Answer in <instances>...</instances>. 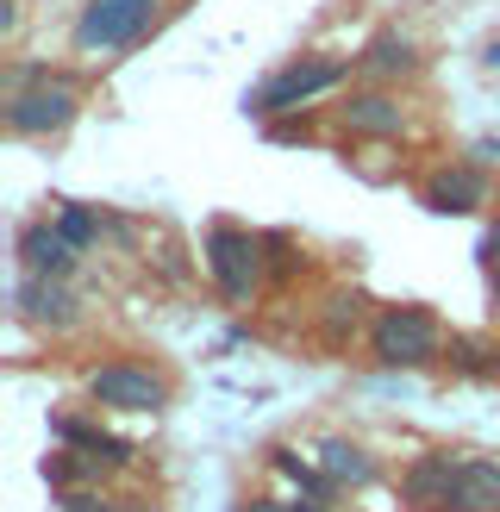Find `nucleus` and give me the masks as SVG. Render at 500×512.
Listing matches in <instances>:
<instances>
[{
  "mask_svg": "<svg viewBox=\"0 0 500 512\" xmlns=\"http://www.w3.org/2000/svg\"><path fill=\"white\" fill-rule=\"evenodd\" d=\"M200 256H207V275H213V288L244 306L250 294L263 288V275H269V238L257 232H244V225H207V244H200Z\"/></svg>",
  "mask_w": 500,
  "mask_h": 512,
  "instance_id": "3",
  "label": "nucleus"
},
{
  "mask_svg": "<svg viewBox=\"0 0 500 512\" xmlns=\"http://www.w3.org/2000/svg\"><path fill=\"white\" fill-rule=\"evenodd\" d=\"M63 512H119V500L88 494V488H69V494H63Z\"/></svg>",
  "mask_w": 500,
  "mask_h": 512,
  "instance_id": "21",
  "label": "nucleus"
},
{
  "mask_svg": "<svg viewBox=\"0 0 500 512\" xmlns=\"http://www.w3.org/2000/svg\"><path fill=\"white\" fill-rule=\"evenodd\" d=\"M450 469H457V456H450V450L413 456L407 475H400V500H407L413 512H450Z\"/></svg>",
  "mask_w": 500,
  "mask_h": 512,
  "instance_id": "11",
  "label": "nucleus"
},
{
  "mask_svg": "<svg viewBox=\"0 0 500 512\" xmlns=\"http://www.w3.org/2000/svg\"><path fill=\"white\" fill-rule=\"evenodd\" d=\"M357 69L369 75V82H394V75H413V69H419V44H413L407 32H375V38L363 44Z\"/></svg>",
  "mask_w": 500,
  "mask_h": 512,
  "instance_id": "14",
  "label": "nucleus"
},
{
  "mask_svg": "<svg viewBox=\"0 0 500 512\" xmlns=\"http://www.w3.org/2000/svg\"><path fill=\"white\" fill-rule=\"evenodd\" d=\"M338 119H344V132H357V138H400L407 132V107H400L388 88H357L338 107Z\"/></svg>",
  "mask_w": 500,
  "mask_h": 512,
  "instance_id": "10",
  "label": "nucleus"
},
{
  "mask_svg": "<svg viewBox=\"0 0 500 512\" xmlns=\"http://www.w3.org/2000/svg\"><path fill=\"white\" fill-rule=\"evenodd\" d=\"M482 63H488V69H500V38H494V44L482 50Z\"/></svg>",
  "mask_w": 500,
  "mask_h": 512,
  "instance_id": "24",
  "label": "nucleus"
},
{
  "mask_svg": "<svg viewBox=\"0 0 500 512\" xmlns=\"http://www.w3.org/2000/svg\"><path fill=\"white\" fill-rule=\"evenodd\" d=\"M50 431H57L75 456H88L94 469H132V463H138L132 444L113 438V431H100V425H88V419H50Z\"/></svg>",
  "mask_w": 500,
  "mask_h": 512,
  "instance_id": "13",
  "label": "nucleus"
},
{
  "mask_svg": "<svg viewBox=\"0 0 500 512\" xmlns=\"http://www.w3.org/2000/svg\"><path fill=\"white\" fill-rule=\"evenodd\" d=\"M363 319V294H332V313H325V338L344 344V331H357Z\"/></svg>",
  "mask_w": 500,
  "mask_h": 512,
  "instance_id": "19",
  "label": "nucleus"
},
{
  "mask_svg": "<svg viewBox=\"0 0 500 512\" xmlns=\"http://www.w3.org/2000/svg\"><path fill=\"white\" fill-rule=\"evenodd\" d=\"M450 512H500L494 456H457V469H450Z\"/></svg>",
  "mask_w": 500,
  "mask_h": 512,
  "instance_id": "12",
  "label": "nucleus"
},
{
  "mask_svg": "<svg viewBox=\"0 0 500 512\" xmlns=\"http://www.w3.org/2000/svg\"><path fill=\"white\" fill-rule=\"evenodd\" d=\"M488 294H494V306H500V263L488 269Z\"/></svg>",
  "mask_w": 500,
  "mask_h": 512,
  "instance_id": "25",
  "label": "nucleus"
},
{
  "mask_svg": "<svg viewBox=\"0 0 500 512\" xmlns=\"http://www.w3.org/2000/svg\"><path fill=\"white\" fill-rule=\"evenodd\" d=\"M344 75H350V63H338V57H294V63L275 69L263 88H250L244 107L257 113V119H282V113H300L307 100L332 94V88L344 82Z\"/></svg>",
  "mask_w": 500,
  "mask_h": 512,
  "instance_id": "4",
  "label": "nucleus"
},
{
  "mask_svg": "<svg viewBox=\"0 0 500 512\" xmlns=\"http://www.w3.org/2000/svg\"><path fill=\"white\" fill-rule=\"evenodd\" d=\"M82 469H94L88 456H75V450H63V456H50V463H44V481H50V488H57V494H69L75 481H82Z\"/></svg>",
  "mask_w": 500,
  "mask_h": 512,
  "instance_id": "20",
  "label": "nucleus"
},
{
  "mask_svg": "<svg viewBox=\"0 0 500 512\" xmlns=\"http://www.w3.org/2000/svg\"><path fill=\"white\" fill-rule=\"evenodd\" d=\"M269 463H275V469H282V475H288V481H294V488H300V494H307V500H325V506H332V500L344 494V488H338V481H332V475H325V469H313V463H300V456H294V450H269Z\"/></svg>",
  "mask_w": 500,
  "mask_h": 512,
  "instance_id": "16",
  "label": "nucleus"
},
{
  "mask_svg": "<svg viewBox=\"0 0 500 512\" xmlns=\"http://www.w3.org/2000/svg\"><path fill=\"white\" fill-rule=\"evenodd\" d=\"M250 512H338L325 500H250Z\"/></svg>",
  "mask_w": 500,
  "mask_h": 512,
  "instance_id": "22",
  "label": "nucleus"
},
{
  "mask_svg": "<svg viewBox=\"0 0 500 512\" xmlns=\"http://www.w3.org/2000/svg\"><path fill=\"white\" fill-rule=\"evenodd\" d=\"M319 469L338 481V488H375L382 481V463L363 450V444H350V438H325L319 444Z\"/></svg>",
  "mask_w": 500,
  "mask_h": 512,
  "instance_id": "15",
  "label": "nucleus"
},
{
  "mask_svg": "<svg viewBox=\"0 0 500 512\" xmlns=\"http://www.w3.org/2000/svg\"><path fill=\"white\" fill-rule=\"evenodd\" d=\"M50 225H57V232H63L75 250H94V238H100V225H107V219H100L94 207H82V200H63V207H57V219H50Z\"/></svg>",
  "mask_w": 500,
  "mask_h": 512,
  "instance_id": "18",
  "label": "nucleus"
},
{
  "mask_svg": "<svg viewBox=\"0 0 500 512\" xmlns=\"http://www.w3.org/2000/svg\"><path fill=\"white\" fill-rule=\"evenodd\" d=\"M488 200H494V188H488L482 163H444L419 182V207L438 213V219H469V213H482Z\"/></svg>",
  "mask_w": 500,
  "mask_h": 512,
  "instance_id": "7",
  "label": "nucleus"
},
{
  "mask_svg": "<svg viewBox=\"0 0 500 512\" xmlns=\"http://www.w3.org/2000/svg\"><path fill=\"white\" fill-rule=\"evenodd\" d=\"M82 113V82L75 75H50L38 63H25L7 75V132L13 138H50L69 132Z\"/></svg>",
  "mask_w": 500,
  "mask_h": 512,
  "instance_id": "1",
  "label": "nucleus"
},
{
  "mask_svg": "<svg viewBox=\"0 0 500 512\" xmlns=\"http://www.w3.org/2000/svg\"><path fill=\"white\" fill-rule=\"evenodd\" d=\"M475 256H482V263H488V269L500 263V219H494V225H488V232H482V244H475Z\"/></svg>",
  "mask_w": 500,
  "mask_h": 512,
  "instance_id": "23",
  "label": "nucleus"
},
{
  "mask_svg": "<svg viewBox=\"0 0 500 512\" xmlns=\"http://www.w3.org/2000/svg\"><path fill=\"white\" fill-rule=\"evenodd\" d=\"M444 356H450V369H457V375H500V344H488V338H463V331H457V338H450L444 344Z\"/></svg>",
  "mask_w": 500,
  "mask_h": 512,
  "instance_id": "17",
  "label": "nucleus"
},
{
  "mask_svg": "<svg viewBox=\"0 0 500 512\" xmlns=\"http://www.w3.org/2000/svg\"><path fill=\"white\" fill-rule=\"evenodd\" d=\"M13 250H19V275H57V281H69V275H75V256H82V250H75L50 219L19 225Z\"/></svg>",
  "mask_w": 500,
  "mask_h": 512,
  "instance_id": "9",
  "label": "nucleus"
},
{
  "mask_svg": "<svg viewBox=\"0 0 500 512\" xmlns=\"http://www.w3.org/2000/svg\"><path fill=\"white\" fill-rule=\"evenodd\" d=\"M369 356L382 369H425L444 356V325L432 306L419 300H400V306H382L369 325Z\"/></svg>",
  "mask_w": 500,
  "mask_h": 512,
  "instance_id": "2",
  "label": "nucleus"
},
{
  "mask_svg": "<svg viewBox=\"0 0 500 512\" xmlns=\"http://www.w3.org/2000/svg\"><path fill=\"white\" fill-rule=\"evenodd\" d=\"M13 313L38 331H69V325H82V300H75V288L57 275H19Z\"/></svg>",
  "mask_w": 500,
  "mask_h": 512,
  "instance_id": "8",
  "label": "nucleus"
},
{
  "mask_svg": "<svg viewBox=\"0 0 500 512\" xmlns=\"http://www.w3.org/2000/svg\"><path fill=\"white\" fill-rule=\"evenodd\" d=\"M88 400L107 406V413H163L169 375H157L150 363H132V356H113V363L88 369Z\"/></svg>",
  "mask_w": 500,
  "mask_h": 512,
  "instance_id": "6",
  "label": "nucleus"
},
{
  "mask_svg": "<svg viewBox=\"0 0 500 512\" xmlns=\"http://www.w3.org/2000/svg\"><path fill=\"white\" fill-rule=\"evenodd\" d=\"M163 0H82V13H75V50H132L144 44V32L157 25Z\"/></svg>",
  "mask_w": 500,
  "mask_h": 512,
  "instance_id": "5",
  "label": "nucleus"
}]
</instances>
